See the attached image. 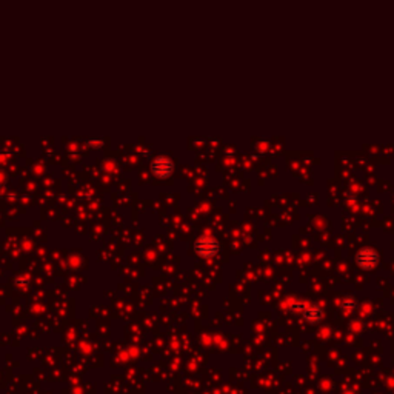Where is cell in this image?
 Returning <instances> with one entry per match:
<instances>
[{"instance_id": "7a4b0ae2", "label": "cell", "mask_w": 394, "mask_h": 394, "mask_svg": "<svg viewBox=\"0 0 394 394\" xmlns=\"http://www.w3.org/2000/svg\"><path fill=\"white\" fill-rule=\"evenodd\" d=\"M219 242L214 237L202 236L194 242V251L204 259H211L219 253Z\"/></svg>"}, {"instance_id": "277c9868", "label": "cell", "mask_w": 394, "mask_h": 394, "mask_svg": "<svg viewBox=\"0 0 394 394\" xmlns=\"http://www.w3.org/2000/svg\"><path fill=\"white\" fill-rule=\"evenodd\" d=\"M153 173L159 177V179H165L170 177L173 173V163L168 159H157L153 165Z\"/></svg>"}, {"instance_id": "6da1fadb", "label": "cell", "mask_w": 394, "mask_h": 394, "mask_svg": "<svg viewBox=\"0 0 394 394\" xmlns=\"http://www.w3.org/2000/svg\"><path fill=\"white\" fill-rule=\"evenodd\" d=\"M356 265L364 271H373L379 265V251L373 247H364L356 253Z\"/></svg>"}, {"instance_id": "3957f363", "label": "cell", "mask_w": 394, "mask_h": 394, "mask_svg": "<svg viewBox=\"0 0 394 394\" xmlns=\"http://www.w3.org/2000/svg\"><path fill=\"white\" fill-rule=\"evenodd\" d=\"M301 311H302L304 319H305L308 323H311V325H317V323H320L322 319H323V310H322L320 305H317V304H305V305L301 308Z\"/></svg>"}, {"instance_id": "5b68a950", "label": "cell", "mask_w": 394, "mask_h": 394, "mask_svg": "<svg viewBox=\"0 0 394 394\" xmlns=\"http://www.w3.org/2000/svg\"><path fill=\"white\" fill-rule=\"evenodd\" d=\"M340 307H342V310L343 311H354L357 307H359V302H357V299H354L353 296H347V298L343 299V302L340 304Z\"/></svg>"}]
</instances>
